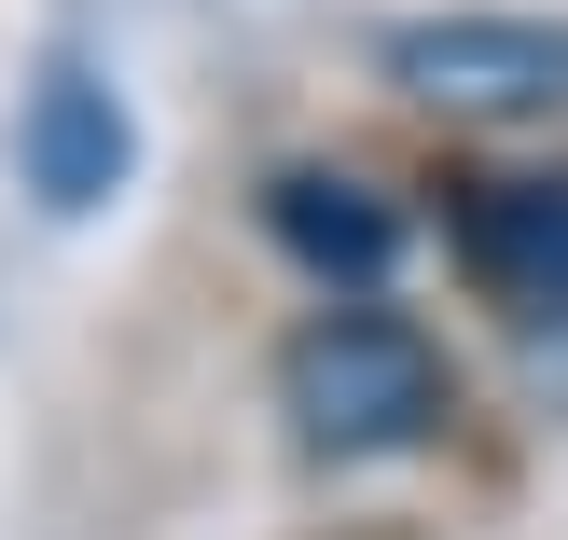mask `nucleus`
<instances>
[{"mask_svg":"<svg viewBox=\"0 0 568 540\" xmlns=\"http://www.w3.org/2000/svg\"><path fill=\"white\" fill-rule=\"evenodd\" d=\"M277 416H292L305 458H416V444H444V416H458V375H444V347L403 305L333 292L320 319L292 333V360H277Z\"/></svg>","mask_w":568,"mask_h":540,"instance_id":"nucleus-1","label":"nucleus"},{"mask_svg":"<svg viewBox=\"0 0 568 540\" xmlns=\"http://www.w3.org/2000/svg\"><path fill=\"white\" fill-rule=\"evenodd\" d=\"M375 70L458 125H541V111H568V14H403Z\"/></svg>","mask_w":568,"mask_h":540,"instance_id":"nucleus-2","label":"nucleus"},{"mask_svg":"<svg viewBox=\"0 0 568 540\" xmlns=\"http://www.w3.org/2000/svg\"><path fill=\"white\" fill-rule=\"evenodd\" d=\"M125 166H139V125H125V98H111V70L83 42H55L42 83H28V111H14L28 208H42V222H98L111 194H125Z\"/></svg>","mask_w":568,"mask_h":540,"instance_id":"nucleus-3","label":"nucleus"},{"mask_svg":"<svg viewBox=\"0 0 568 540\" xmlns=\"http://www.w3.org/2000/svg\"><path fill=\"white\" fill-rule=\"evenodd\" d=\"M444 249H458V277L499 305V319L568 333V181H527V166H486V181H458V208H444Z\"/></svg>","mask_w":568,"mask_h":540,"instance_id":"nucleus-4","label":"nucleus"},{"mask_svg":"<svg viewBox=\"0 0 568 540\" xmlns=\"http://www.w3.org/2000/svg\"><path fill=\"white\" fill-rule=\"evenodd\" d=\"M264 236L292 249L320 292H375V277L403 264V222H388L375 181H347V166H277L264 181Z\"/></svg>","mask_w":568,"mask_h":540,"instance_id":"nucleus-5","label":"nucleus"}]
</instances>
